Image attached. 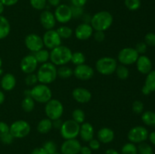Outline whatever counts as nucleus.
I'll list each match as a JSON object with an SVG mask.
<instances>
[{
    "label": "nucleus",
    "mask_w": 155,
    "mask_h": 154,
    "mask_svg": "<svg viewBox=\"0 0 155 154\" xmlns=\"http://www.w3.org/2000/svg\"><path fill=\"white\" fill-rule=\"evenodd\" d=\"M114 22V17L107 11L96 12L90 19V25L95 31H106Z\"/></svg>",
    "instance_id": "obj_1"
},
{
    "label": "nucleus",
    "mask_w": 155,
    "mask_h": 154,
    "mask_svg": "<svg viewBox=\"0 0 155 154\" xmlns=\"http://www.w3.org/2000/svg\"><path fill=\"white\" fill-rule=\"evenodd\" d=\"M72 51L65 45H59L50 51V61L55 66H64L71 62Z\"/></svg>",
    "instance_id": "obj_2"
},
{
    "label": "nucleus",
    "mask_w": 155,
    "mask_h": 154,
    "mask_svg": "<svg viewBox=\"0 0 155 154\" xmlns=\"http://www.w3.org/2000/svg\"><path fill=\"white\" fill-rule=\"evenodd\" d=\"M36 74L39 83L49 85L57 79V67L51 62H46L41 64Z\"/></svg>",
    "instance_id": "obj_3"
},
{
    "label": "nucleus",
    "mask_w": 155,
    "mask_h": 154,
    "mask_svg": "<svg viewBox=\"0 0 155 154\" xmlns=\"http://www.w3.org/2000/svg\"><path fill=\"white\" fill-rule=\"evenodd\" d=\"M30 97L34 100L35 102L39 104H46L52 97V91L48 85L41 83L36 85L30 89Z\"/></svg>",
    "instance_id": "obj_4"
},
{
    "label": "nucleus",
    "mask_w": 155,
    "mask_h": 154,
    "mask_svg": "<svg viewBox=\"0 0 155 154\" xmlns=\"http://www.w3.org/2000/svg\"><path fill=\"white\" fill-rule=\"evenodd\" d=\"M116 59L111 57H102L95 63V69L98 73L104 75H109L114 73L117 66Z\"/></svg>",
    "instance_id": "obj_5"
},
{
    "label": "nucleus",
    "mask_w": 155,
    "mask_h": 154,
    "mask_svg": "<svg viewBox=\"0 0 155 154\" xmlns=\"http://www.w3.org/2000/svg\"><path fill=\"white\" fill-rule=\"evenodd\" d=\"M64 109L63 104L58 99L51 98L45 104V113L47 118L51 119V121L61 119L64 113Z\"/></svg>",
    "instance_id": "obj_6"
},
{
    "label": "nucleus",
    "mask_w": 155,
    "mask_h": 154,
    "mask_svg": "<svg viewBox=\"0 0 155 154\" xmlns=\"http://www.w3.org/2000/svg\"><path fill=\"white\" fill-rule=\"evenodd\" d=\"M31 131V126L28 122L19 119L9 125V132L15 138L21 139L27 137Z\"/></svg>",
    "instance_id": "obj_7"
},
{
    "label": "nucleus",
    "mask_w": 155,
    "mask_h": 154,
    "mask_svg": "<svg viewBox=\"0 0 155 154\" xmlns=\"http://www.w3.org/2000/svg\"><path fill=\"white\" fill-rule=\"evenodd\" d=\"M80 125L73 119H68L62 123L60 128L61 135L64 140L77 138L80 133Z\"/></svg>",
    "instance_id": "obj_8"
},
{
    "label": "nucleus",
    "mask_w": 155,
    "mask_h": 154,
    "mask_svg": "<svg viewBox=\"0 0 155 154\" xmlns=\"http://www.w3.org/2000/svg\"><path fill=\"white\" fill-rule=\"evenodd\" d=\"M139 54L134 48L126 47L122 48L117 54V60L120 64L128 66L136 63Z\"/></svg>",
    "instance_id": "obj_9"
},
{
    "label": "nucleus",
    "mask_w": 155,
    "mask_h": 154,
    "mask_svg": "<svg viewBox=\"0 0 155 154\" xmlns=\"http://www.w3.org/2000/svg\"><path fill=\"white\" fill-rule=\"evenodd\" d=\"M148 134L149 133L145 127L136 125L129 131L127 137L131 143H140L145 142L148 138Z\"/></svg>",
    "instance_id": "obj_10"
},
{
    "label": "nucleus",
    "mask_w": 155,
    "mask_h": 154,
    "mask_svg": "<svg viewBox=\"0 0 155 154\" xmlns=\"http://www.w3.org/2000/svg\"><path fill=\"white\" fill-rule=\"evenodd\" d=\"M44 47L50 50L61 45V38L57 33L56 30H46L42 36Z\"/></svg>",
    "instance_id": "obj_11"
},
{
    "label": "nucleus",
    "mask_w": 155,
    "mask_h": 154,
    "mask_svg": "<svg viewBox=\"0 0 155 154\" xmlns=\"http://www.w3.org/2000/svg\"><path fill=\"white\" fill-rule=\"evenodd\" d=\"M54 15L57 22L61 24H67L73 18L71 7L68 5L60 4L58 7H56Z\"/></svg>",
    "instance_id": "obj_12"
},
{
    "label": "nucleus",
    "mask_w": 155,
    "mask_h": 154,
    "mask_svg": "<svg viewBox=\"0 0 155 154\" xmlns=\"http://www.w3.org/2000/svg\"><path fill=\"white\" fill-rule=\"evenodd\" d=\"M25 46L29 51L34 53L44 48L42 38L36 33H30L24 39Z\"/></svg>",
    "instance_id": "obj_13"
},
{
    "label": "nucleus",
    "mask_w": 155,
    "mask_h": 154,
    "mask_svg": "<svg viewBox=\"0 0 155 154\" xmlns=\"http://www.w3.org/2000/svg\"><path fill=\"white\" fill-rule=\"evenodd\" d=\"M95 74V70L89 65L83 64L77 65L74 69V75L79 80L87 81L91 79Z\"/></svg>",
    "instance_id": "obj_14"
},
{
    "label": "nucleus",
    "mask_w": 155,
    "mask_h": 154,
    "mask_svg": "<svg viewBox=\"0 0 155 154\" xmlns=\"http://www.w3.org/2000/svg\"><path fill=\"white\" fill-rule=\"evenodd\" d=\"M38 62L33 54H27L23 57L20 63V67L24 73H33L37 69Z\"/></svg>",
    "instance_id": "obj_15"
},
{
    "label": "nucleus",
    "mask_w": 155,
    "mask_h": 154,
    "mask_svg": "<svg viewBox=\"0 0 155 154\" xmlns=\"http://www.w3.org/2000/svg\"><path fill=\"white\" fill-rule=\"evenodd\" d=\"M82 145L77 138L65 140L61 146V154H79Z\"/></svg>",
    "instance_id": "obj_16"
},
{
    "label": "nucleus",
    "mask_w": 155,
    "mask_h": 154,
    "mask_svg": "<svg viewBox=\"0 0 155 154\" xmlns=\"http://www.w3.org/2000/svg\"><path fill=\"white\" fill-rule=\"evenodd\" d=\"M93 33V28L88 23H82V24H79L74 30V35H75L76 38L81 41L89 39V38L92 37Z\"/></svg>",
    "instance_id": "obj_17"
},
{
    "label": "nucleus",
    "mask_w": 155,
    "mask_h": 154,
    "mask_svg": "<svg viewBox=\"0 0 155 154\" xmlns=\"http://www.w3.org/2000/svg\"><path fill=\"white\" fill-rule=\"evenodd\" d=\"M73 98L79 104H87L92 99V93L87 88L83 87H77L73 90Z\"/></svg>",
    "instance_id": "obj_18"
},
{
    "label": "nucleus",
    "mask_w": 155,
    "mask_h": 154,
    "mask_svg": "<svg viewBox=\"0 0 155 154\" xmlns=\"http://www.w3.org/2000/svg\"><path fill=\"white\" fill-rule=\"evenodd\" d=\"M39 21L42 27L45 30H53L56 25V19L54 13L48 10L42 11L39 16Z\"/></svg>",
    "instance_id": "obj_19"
},
{
    "label": "nucleus",
    "mask_w": 155,
    "mask_h": 154,
    "mask_svg": "<svg viewBox=\"0 0 155 154\" xmlns=\"http://www.w3.org/2000/svg\"><path fill=\"white\" fill-rule=\"evenodd\" d=\"M136 67L140 73L147 75L152 70V62L148 56L139 55L136 62Z\"/></svg>",
    "instance_id": "obj_20"
},
{
    "label": "nucleus",
    "mask_w": 155,
    "mask_h": 154,
    "mask_svg": "<svg viewBox=\"0 0 155 154\" xmlns=\"http://www.w3.org/2000/svg\"><path fill=\"white\" fill-rule=\"evenodd\" d=\"M79 135L80 138L85 142L90 141L92 139L94 138L95 136V129L93 125L89 122H83L80 125V133Z\"/></svg>",
    "instance_id": "obj_21"
},
{
    "label": "nucleus",
    "mask_w": 155,
    "mask_h": 154,
    "mask_svg": "<svg viewBox=\"0 0 155 154\" xmlns=\"http://www.w3.org/2000/svg\"><path fill=\"white\" fill-rule=\"evenodd\" d=\"M17 84V80L15 75L12 73L3 74L0 81L1 88L5 91H10L15 88Z\"/></svg>",
    "instance_id": "obj_22"
},
{
    "label": "nucleus",
    "mask_w": 155,
    "mask_h": 154,
    "mask_svg": "<svg viewBox=\"0 0 155 154\" xmlns=\"http://www.w3.org/2000/svg\"><path fill=\"white\" fill-rule=\"evenodd\" d=\"M114 131L107 127L100 128L97 132V139L101 143H111L114 139Z\"/></svg>",
    "instance_id": "obj_23"
},
{
    "label": "nucleus",
    "mask_w": 155,
    "mask_h": 154,
    "mask_svg": "<svg viewBox=\"0 0 155 154\" xmlns=\"http://www.w3.org/2000/svg\"><path fill=\"white\" fill-rule=\"evenodd\" d=\"M53 128L52 121L49 119L48 118H44V119H41L37 124L36 126V129L37 131L40 134H47Z\"/></svg>",
    "instance_id": "obj_24"
},
{
    "label": "nucleus",
    "mask_w": 155,
    "mask_h": 154,
    "mask_svg": "<svg viewBox=\"0 0 155 154\" xmlns=\"http://www.w3.org/2000/svg\"><path fill=\"white\" fill-rule=\"evenodd\" d=\"M11 32V24L5 17L0 15V40L7 37Z\"/></svg>",
    "instance_id": "obj_25"
},
{
    "label": "nucleus",
    "mask_w": 155,
    "mask_h": 154,
    "mask_svg": "<svg viewBox=\"0 0 155 154\" xmlns=\"http://www.w3.org/2000/svg\"><path fill=\"white\" fill-rule=\"evenodd\" d=\"M142 121L148 126L155 127V112L151 110L143 112L142 113Z\"/></svg>",
    "instance_id": "obj_26"
},
{
    "label": "nucleus",
    "mask_w": 155,
    "mask_h": 154,
    "mask_svg": "<svg viewBox=\"0 0 155 154\" xmlns=\"http://www.w3.org/2000/svg\"><path fill=\"white\" fill-rule=\"evenodd\" d=\"M33 56L37 60L38 63H45L46 62H48L50 60V52L47 49H42L39 50V51H36V52L33 53Z\"/></svg>",
    "instance_id": "obj_27"
},
{
    "label": "nucleus",
    "mask_w": 155,
    "mask_h": 154,
    "mask_svg": "<svg viewBox=\"0 0 155 154\" xmlns=\"http://www.w3.org/2000/svg\"><path fill=\"white\" fill-rule=\"evenodd\" d=\"M58 76L60 77L63 79H69L74 75V69L70 66L64 65V66H60L59 68L57 69Z\"/></svg>",
    "instance_id": "obj_28"
},
{
    "label": "nucleus",
    "mask_w": 155,
    "mask_h": 154,
    "mask_svg": "<svg viewBox=\"0 0 155 154\" xmlns=\"http://www.w3.org/2000/svg\"><path fill=\"white\" fill-rule=\"evenodd\" d=\"M35 101L30 96H24L21 101V107L26 113H30L35 108Z\"/></svg>",
    "instance_id": "obj_29"
},
{
    "label": "nucleus",
    "mask_w": 155,
    "mask_h": 154,
    "mask_svg": "<svg viewBox=\"0 0 155 154\" xmlns=\"http://www.w3.org/2000/svg\"><path fill=\"white\" fill-rule=\"evenodd\" d=\"M115 73H116L117 78L121 80L127 79L130 76V70L127 66L123 64L117 65L116 70H115Z\"/></svg>",
    "instance_id": "obj_30"
},
{
    "label": "nucleus",
    "mask_w": 155,
    "mask_h": 154,
    "mask_svg": "<svg viewBox=\"0 0 155 154\" xmlns=\"http://www.w3.org/2000/svg\"><path fill=\"white\" fill-rule=\"evenodd\" d=\"M56 31H57V33H58L60 37L61 38V39H69V38H71V36H73V33H74V31H73V30L71 28V27L65 25L59 27L56 30Z\"/></svg>",
    "instance_id": "obj_31"
},
{
    "label": "nucleus",
    "mask_w": 155,
    "mask_h": 154,
    "mask_svg": "<svg viewBox=\"0 0 155 154\" xmlns=\"http://www.w3.org/2000/svg\"><path fill=\"white\" fill-rule=\"evenodd\" d=\"M144 85L148 88L151 92L155 91V70L152 69L149 73L147 74Z\"/></svg>",
    "instance_id": "obj_32"
},
{
    "label": "nucleus",
    "mask_w": 155,
    "mask_h": 154,
    "mask_svg": "<svg viewBox=\"0 0 155 154\" xmlns=\"http://www.w3.org/2000/svg\"><path fill=\"white\" fill-rule=\"evenodd\" d=\"M71 62H72L73 64L76 65V66L83 64L86 62V57L81 51H75V52L72 53Z\"/></svg>",
    "instance_id": "obj_33"
},
{
    "label": "nucleus",
    "mask_w": 155,
    "mask_h": 154,
    "mask_svg": "<svg viewBox=\"0 0 155 154\" xmlns=\"http://www.w3.org/2000/svg\"><path fill=\"white\" fill-rule=\"evenodd\" d=\"M86 119V115L84 111L81 109H75L72 113V119L77 122L78 124L81 125L82 123L85 122Z\"/></svg>",
    "instance_id": "obj_34"
},
{
    "label": "nucleus",
    "mask_w": 155,
    "mask_h": 154,
    "mask_svg": "<svg viewBox=\"0 0 155 154\" xmlns=\"http://www.w3.org/2000/svg\"><path fill=\"white\" fill-rule=\"evenodd\" d=\"M120 154H138L137 146L131 142L125 143L121 149Z\"/></svg>",
    "instance_id": "obj_35"
},
{
    "label": "nucleus",
    "mask_w": 155,
    "mask_h": 154,
    "mask_svg": "<svg viewBox=\"0 0 155 154\" xmlns=\"http://www.w3.org/2000/svg\"><path fill=\"white\" fill-rule=\"evenodd\" d=\"M138 153L139 154H154L153 148L151 147V145L145 142H142L139 144L137 146Z\"/></svg>",
    "instance_id": "obj_36"
},
{
    "label": "nucleus",
    "mask_w": 155,
    "mask_h": 154,
    "mask_svg": "<svg viewBox=\"0 0 155 154\" xmlns=\"http://www.w3.org/2000/svg\"><path fill=\"white\" fill-rule=\"evenodd\" d=\"M124 5L128 10L134 11L141 7V0H124Z\"/></svg>",
    "instance_id": "obj_37"
},
{
    "label": "nucleus",
    "mask_w": 155,
    "mask_h": 154,
    "mask_svg": "<svg viewBox=\"0 0 155 154\" xmlns=\"http://www.w3.org/2000/svg\"><path fill=\"white\" fill-rule=\"evenodd\" d=\"M30 5L36 10H44L46 7L47 0H30Z\"/></svg>",
    "instance_id": "obj_38"
},
{
    "label": "nucleus",
    "mask_w": 155,
    "mask_h": 154,
    "mask_svg": "<svg viewBox=\"0 0 155 154\" xmlns=\"http://www.w3.org/2000/svg\"><path fill=\"white\" fill-rule=\"evenodd\" d=\"M42 147L45 149L48 154H54L57 152V145L52 140H47L44 143Z\"/></svg>",
    "instance_id": "obj_39"
},
{
    "label": "nucleus",
    "mask_w": 155,
    "mask_h": 154,
    "mask_svg": "<svg viewBox=\"0 0 155 154\" xmlns=\"http://www.w3.org/2000/svg\"><path fill=\"white\" fill-rule=\"evenodd\" d=\"M39 82L38 81L37 75L36 73H30V74H27V76L25 78V83L27 86H35L36 85H37V83Z\"/></svg>",
    "instance_id": "obj_40"
},
{
    "label": "nucleus",
    "mask_w": 155,
    "mask_h": 154,
    "mask_svg": "<svg viewBox=\"0 0 155 154\" xmlns=\"http://www.w3.org/2000/svg\"><path fill=\"white\" fill-rule=\"evenodd\" d=\"M144 104L141 101H135L132 104V109H133V111L136 114L140 115L142 114L144 112Z\"/></svg>",
    "instance_id": "obj_41"
},
{
    "label": "nucleus",
    "mask_w": 155,
    "mask_h": 154,
    "mask_svg": "<svg viewBox=\"0 0 155 154\" xmlns=\"http://www.w3.org/2000/svg\"><path fill=\"white\" fill-rule=\"evenodd\" d=\"M144 42L148 46L155 47V33H148L145 36Z\"/></svg>",
    "instance_id": "obj_42"
},
{
    "label": "nucleus",
    "mask_w": 155,
    "mask_h": 154,
    "mask_svg": "<svg viewBox=\"0 0 155 154\" xmlns=\"http://www.w3.org/2000/svg\"><path fill=\"white\" fill-rule=\"evenodd\" d=\"M134 48L136 49V51H137L139 55L140 54L141 55H143L146 52L147 50H148V45L145 43V42H140L136 44V47Z\"/></svg>",
    "instance_id": "obj_43"
},
{
    "label": "nucleus",
    "mask_w": 155,
    "mask_h": 154,
    "mask_svg": "<svg viewBox=\"0 0 155 154\" xmlns=\"http://www.w3.org/2000/svg\"><path fill=\"white\" fill-rule=\"evenodd\" d=\"M14 139H15V137L11 134L10 132L4 134V135L2 136V137H0V140L2 141V143L6 145H8V144H11V143H12V142L14 141Z\"/></svg>",
    "instance_id": "obj_44"
},
{
    "label": "nucleus",
    "mask_w": 155,
    "mask_h": 154,
    "mask_svg": "<svg viewBox=\"0 0 155 154\" xmlns=\"http://www.w3.org/2000/svg\"><path fill=\"white\" fill-rule=\"evenodd\" d=\"M92 36L97 42H102L105 39V33L103 31H95Z\"/></svg>",
    "instance_id": "obj_45"
},
{
    "label": "nucleus",
    "mask_w": 155,
    "mask_h": 154,
    "mask_svg": "<svg viewBox=\"0 0 155 154\" xmlns=\"http://www.w3.org/2000/svg\"><path fill=\"white\" fill-rule=\"evenodd\" d=\"M89 143V146L92 150H98L99 149L100 146H101V142L98 140V139L93 138L88 142Z\"/></svg>",
    "instance_id": "obj_46"
},
{
    "label": "nucleus",
    "mask_w": 155,
    "mask_h": 154,
    "mask_svg": "<svg viewBox=\"0 0 155 154\" xmlns=\"http://www.w3.org/2000/svg\"><path fill=\"white\" fill-rule=\"evenodd\" d=\"M9 132V125L6 122L0 121V137Z\"/></svg>",
    "instance_id": "obj_47"
},
{
    "label": "nucleus",
    "mask_w": 155,
    "mask_h": 154,
    "mask_svg": "<svg viewBox=\"0 0 155 154\" xmlns=\"http://www.w3.org/2000/svg\"><path fill=\"white\" fill-rule=\"evenodd\" d=\"M87 2V0H71L73 6L83 8Z\"/></svg>",
    "instance_id": "obj_48"
},
{
    "label": "nucleus",
    "mask_w": 155,
    "mask_h": 154,
    "mask_svg": "<svg viewBox=\"0 0 155 154\" xmlns=\"http://www.w3.org/2000/svg\"><path fill=\"white\" fill-rule=\"evenodd\" d=\"M19 0H0L5 6H13L18 2Z\"/></svg>",
    "instance_id": "obj_49"
},
{
    "label": "nucleus",
    "mask_w": 155,
    "mask_h": 154,
    "mask_svg": "<svg viewBox=\"0 0 155 154\" xmlns=\"http://www.w3.org/2000/svg\"><path fill=\"white\" fill-rule=\"evenodd\" d=\"M30 154H48V152L45 151V149L42 146H41V147H37L33 149Z\"/></svg>",
    "instance_id": "obj_50"
},
{
    "label": "nucleus",
    "mask_w": 155,
    "mask_h": 154,
    "mask_svg": "<svg viewBox=\"0 0 155 154\" xmlns=\"http://www.w3.org/2000/svg\"><path fill=\"white\" fill-rule=\"evenodd\" d=\"M92 151L89 146H82L80 148V154H92Z\"/></svg>",
    "instance_id": "obj_51"
},
{
    "label": "nucleus",
    "mask_w": 155,
    "mask_h": 154,
    "mask_svg": "<svg viewBox=\"0 0 155 154\" xmlns=\"http://www.w3.org/2000/svg\"><path fill=\"white\" fill-rule=\"evenodd\" d=\"M62 123H63V122L61 120V119H56V120L52 121L53 128H58V129H60V128L61 127V125H62Z\"/></svg>",
    "instance_id": "obj_52"
},
{
    "label": "nucleus",
    "mask_w": 155,
    "mask_h": 154,
    "mask_svg": "<svg viewBox=\"0 0 155 154\" xmlns=\"http://www.w3.org/2000/svg\"><path fill=\"white\" fill-rule=\"evenodd\" d=\"M47 3L53 7H58L61 4V0H47Z\"/></svg>",
    "instance_id": "obj_53"
},
{
    "label": "nucleus",
    "mask_w": 155,
    "mask_h": 154,
    "mask_svg": "<svg viewBox=\"0 0 155 154\" xmlns=\"http://www.w3.org/2000/svg\"><path fill=\"white\" fill-rule=\"evenodd\" d=\"M148 139L152 144L155 145V131H152L148 134Z\"/></svg>",
    "instance_id": "obj_54"
},
{
    "label": "nucleus",
    "mask_w": 155,
    "mask_h": 154,
    "mask_svg": "<svg viewBox=\"0 0 155 154\" xmlns=\"http://www.w3.org/2000/svg\"><path fill=\"white\" fill-rule=\"evenodd\" d=\"M104 154H120L119 152H118L117 149H112V148H110V149H107V150L105 151V153Z\"/></svg>",
    "instance_id": "obj_55"
},
{
    "label": "nucleus",
    "mask_w": 155,
    "mask_h": 154,
    "mask_svg": "<svg viewBox=\"0 0 155 154\" xmlns=\"http://www.w3.org/2000/svg\"><path fill=\"white\" fill-rule=\"evenodd\" d=\"M142 93L145 95H149L151 92L150 91V90L148 88L145 87V85H143V87L142 88Z\"/></svg>",
    "instance_id": "obj_56"
},
{
    "label": "nucleus",
    "mask_w": 155,
    "mask_h": 154,
    "mask_svg": "<svg viewBox=\"0 0 155 154\" xmlns=\"http://www.w3.org/2000/svg\"><path fill=\"white\" fill-rule=\"evenodd\" d=\"M5 95L2 91L0 90V105L5 102Z\"/></svg>",
    "instance_id": "obj_57"
},
{
    "label": "nucleus",
    "mask_w": 155,
    "mask_h": 154,
    "mask_svg": "<svg viewBox=\"0 0 155 154\" xmlns=\"http://www.w3.org/2000/svg\"><path fill=\"white\" fill-rule=\"evenodd\" d=\"M4 10H5V5L1 2H0V15L2 14V13L4 12Z\"/></svg>",
    "instance_id": "obj_58"
},
{
    "label": "nucleus",
    "mask_w": 155,
    "mask_h": 154,
    "mask_svg": "<svg viewBox=\"0 0 155 154\" xmlns=\"http://www.w3.org/2000/svg\"><path fill=\"white\" fill-rule=\"evenodd\" d=\"M3 75V70L2 68H0V76H2Z\"/></svg>",
    "instance_id": "obj_59"
},
{
    "label": "nucleus",
    "mask_w": 155,
    "mask_h": 154,
    "mask_svg": "<svg viewBox=\"0 0 155 154\" xmlns=\"http://www.w3.org/2000/svg\"><path fill=\"white\" fill-rule=\"evenodd\" d=\"M2 60L1 57H0V68H2Z\"/></svg>",
    "instance_id": "obj_60"
},
{
    "label": "nucleus",
    "mask_w": 155,
    "mask_h": 154,
    "mask_svg": "<svg viewBox=\"0 0 155 154\" xmlns=\"http://www.w3.org/2000/svg\"><path fill=\"white\" fill-rule=\"evenodd\" d=\"M54 154H61V153H59V152H55V153H54Z\"/></svg>",
    "instance_id": "obj_61"
}]
</instances>
